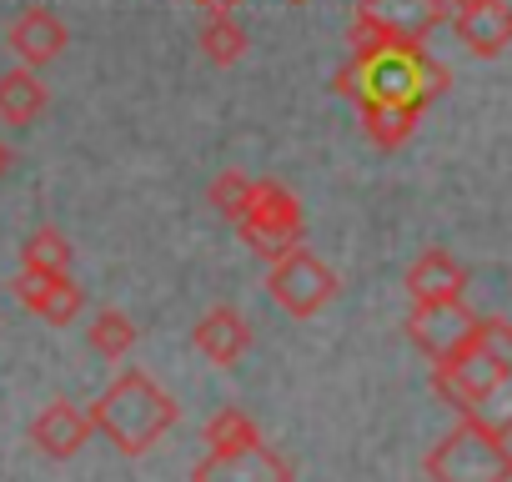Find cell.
<instances>
[{
  "label": "cell",
  "instance_id": "cell-25",
  "mask_svg": "<svg viewBox=\"0 0 512 482\" xmlns=\"http://www.w3.org/2000/svg\"><path fill=\"white\" fill-rule=\"evenodd\" d=\"M11 161H16V156H11V146H6V141H0V176H6V171H11Z\"/></svg>",
  "mask_w": 512,
  "mask_h": 482
},
{
  "label": "cell",
  "instance_id": "cell-3",
  "mask_svg": "<svg viewBox=\"0 0 512 482\" xmlns=\"http://www.w3.org/2000/svg\"><path fill=\"white\" fill-rule=\"evenodd\" d=\"M422 472L427 482H512V432L482 417H457V427L422 457Z\"/></svg>",
  "mask_w": 512,
  "mask_h": 482
},
{
  "label": "cell",
  "instance_id": "cell-14",
  "mask_svg": "<svg viewBox=\"0 0 512 482\" xmlns=\"http://www.w3.org/2000/svg\"><path fill=\"white\" fill-rule=\"evenodd\" d=\"M191 342H196V352H201L211 367H236V362L251 352V322H246L236 307H211V312H201Z\"/></svg>",
  "mask_w": 512,
  "mask_h": 482
},
{
  "label": "cell",
  "instance_id": "cell-13",
  "mask_svg": "<svg viewBox=\"0 0 512 482\" xmlns=\"http://www.w3.org/2000/svg\"><path fill=\"white\" fill-rule=\"evenodd\" d=\"M447 21H452L457 41L472 56H482V61H492V56H502L512 46V6H507V0H482V6L452 11Z\"/></svg>",
  "mask_w": 512,
  "mask_h": 482
},
{
  "label": "cell",
  "instance_id": "cell-24",
  "mask_svg": "<svg viewBox=\"0 0 512 482\" xmlns=\"http://www.w3.org/2000/svg\"><path fill=\"white\" fill-rule=\"evenodd\" d=\"M442 6H447V16H452V11H467V6H482V0H442Z\"/></svg>",
  "mask_w": 512,
  "mask_h": 482
},
{
  "label": "cell",
  "instance_id": "cell-6",
  "mask_svg": "<svg viewBox=\"0 0 512 482\" xmlns=\"http://www.w3.org/2000/svg\"><path fill=\"white\" fill-rule=\"evenodd\" d=\"M267 292H272V302H277L282 312H292V317H317V312L332 307V297H337V272H332L322 257H312L307 247H292L287 257L272 262Z\"/></svg>",
  "mask_w": 512,
  "mask_h": 482
},
{
  "label": "cell",
  "instance_id": "cell-16",
  "mask_svg": "<svg viewBox=\"0 0 512 482\" xmlns=\"http://www.w3.org/2000/svg\"><path fill=\"white\" fill-rule=\"evenodd\" d=\"M352 106H357V116H362L367 141L382 146V151H397V146L417 131V121H422V111H427V106H417V101H372V96H357Z\"/></svg>",
  "mask_w": 512,
  "mask_h": 482
},
{
  "label": "cell",
  "instance_id": "cell-11",
  "mask_svg": "<svg viewBox=\"0 0 512 482\" xmlns=\"http://www.w3.org/2000/svg\"><path fill=\"white\" fill-rule=\"evenodd\" d=\"M91 437H96L91 412H81V407H76V402H66V397L46 402V407L36 412V422H31V447H36V452H46V457H56V462L76 457Z\"/></svg>",
  "mask_w": 512,
  "mask_h": 482
},
{
  "label": "cell",
  "instance_id": "cell-21",
  "mask_svg": "<svg viewBox=\"0 0 512 482\" xmlns=\"http://www.w3.org/2000/svg\"><path fill=\"white\" fill-rule=\"evenodd\" d=\"M246 442H262V432H256V417H251V412L221 407V412L206 422V452H231V447H246Z\"/></svg>",
  "mask_w": 512,
  "mask_h": 482
},
{
  "label": "cell",
  "instance_id": "cell-26",
  "mask_svg": "<svg viewBox=\"0 0 512 482\" xmlns=\"http://www.w3.org/2000/svg\"><path fill=\"white\" fill-rule=\"evenodd\" d=\"M292 6H307V0H292Z\"/></svg>",
  "mask_w": 512,
  "mask_h": 482
},
{
  "label": "cell",
  "instance_id": "cell-7",
  "mask_svg": "<svg viewBox=\"0 0 512 482\" xmlns=\"http://www.w3.org/2000/svg\"><path fill=\"white\" fill-rule=\"evenodd\" d=\"M477 332V312L457 297V302H412L407 312V337L427 362H447L457 347H467Z\"/></svg>",
  "mask_w": 512,
  "mask_h": 482
},
{
  "label": "cell",
  "instance_id": "cell-12",
  "mask_svg": "<svg viewBox=\"0 0 512 482\" xmlns=\"http://www.w3.org/2000/svg\"><path fill=\"white\" fill-rule=\"evenodd\" d=\"M357 16L392 41H427L447 21V6L442 0H357Z\"/></svg>",
  "mask_w": 512,
  "mask_h": 482
},
{
  "label": "cell",
  "instance_id": "cell-18",
  "mask_svg": "<svg viewBox=\"0 0 512 482\" xmlns=\"http://www.w3.org/2000/svg\"><path fill=\"white\" fill-rule=\"evenodd\" d=\"M71 241L56 231V226H41L26 236L21 247V272H36V277H51V272H71Z\"/></svg>",
  "mask_w": 512,
  "mask_h": 482
},
{
  "label": "cell",
  "instance_id": "cell-15",
  "mask_svg": "<svg viewBox=\"0 0 512 482\" xmlns=\"http://www.w3.org/2000/svg\"><path fill=\"white\" fill-rule=\"evenodd\" d=\"M467 292V267L447 247H427L407 267V297L412 302H457Z\"/></svg>",
  "mask_w": 512,
  "mask_h": 482
},
{
  "label": "cell",
  "instance_id": "cell-4",
  "mask_svg": "<svg viewBox=\"0 0 512 482\" xmlns=\"http://www.w3.org/2000/svg\"><path fill=\"white\" fill-rule=\"evenodd\" d=\"M507 377H512V367H507L477 332H472V342L457 347L447 362H432V392H437L457 417H482V412L502 397Z\"/></svg>",
  "mask_w": 512,
  "mask_h": 482
},
{
  "label": "cell",
  "instance_id": "cell-5",
  "mask_svg": "<svg viewBox=\"0 0 512 482\" xmlns=\"http://www.w3.org/2000/svg\"><path fill=\"white\" fill-rule=\"evenodd\" d=\"M236 236H241L262 262L287 257L292 247H302V236H307L302 201H297L282 181H256V186H251V206H246V216L236 221Z\"/></svg>",
  "mask_w": 512,
  "mask_h": 482
},
{
  "label": "cell",
  "instance_id": "cell-10",
  "mask_svg": "<svg viewBox=\"0 0 512 482\" xmlns=\"http://www.w3.org/2000/svg\"><path fill=\"white\" fill-rule=\"evenodd\" d=\"M6 46L21 56V66L41 71V66L61 61V51L71 46V31H66V21H61L51 6H26V11L11 21V31H6Z\"/></svg>",
  "mask_w": 512,
  "mask_h": 482
},
{
  "label": "cell",
  "instance_id": "cell-23",
  "mask_svg": "<svg viewBox=\"0 0 512 482\" xmlns=\"http://www.w3.org/2000/svg\"><path fill=\"white\" fill-rule=\"evenodd\" d=\"M196 6H201L206 16H236V6H241V0H196Z\"/></svg>",
  "mask_w": 512,
  "mask_h": 482
},
{
  "label": "cell",
  "instance_id": "cell-9",
  "mask_svg": "<svg viewBox=\"0 0 512 482\" xmlns=\"http://www.w3.org/2000/svg\"><path fill=\"white\" fill-rule=\"evenodd\" d=\"M11 292H16V302H21L31 317H41V322H51V327H71V322L81 317V307H86V287H76L71 272H51V277L21 272V277L11 282Z\"/></svg>",
  "mask_w": 512,
  "mask_h": 482
},
{
  "label": "cell",
  "instance_id": "cell-2",
  "mask_svg": "<svg viewBox=\"0 0 512 482\" xmlns=\"http://www.w3.org/2000/svg\"><path fill=\"white\" fill-rule=\"evenodd\" d=\"M86 412H91V427H96L116 452H126V457L151 452V447L176 427V417H181L176 397L161 392L141 367H121V377H116Z\"/></svg>",
  "mask_w": 512,
  "mask_h": 482
},
{
  "label": "cell",
  "instance_id": "cell-20",
  "mask_svg": "<svg viewBox=\"0 0 512 482\" xmlns=\"http://www.w3.org/2000/svg\"><path fill=\"white\" fill-rule=\"evenodd\" d=\"M246 31H241V21L236 16H206V26H201V56L211 61V66H236L241 56H246Z\"/></svg>",
  "mask_w": 512,
  "mask_h": 482
},
{
  "label": "cell",
  "instance_id": "cell-19",
  "mask_svg": "<svg viewBox=\"0 0 512 482\" xmlns=\"http://www.w3.org/2000/svg\"><path fill=\"white\" fill-rule=\"evenodd\" d=\"M86 342H91V352H96V357H106V362H121V357L136 347V322H131L126 312L106 307V312H96V317H91V327H86Z\"/></svg>",
  "mask_w": 512,
  "mask_h": 482
},
{
  "label": "cell",
  "instance_id": "cell-17",
  "mask_svg": "<svg viewBox=\"0 0 512 482\" xmlns=\"http://www.w3.org/2000/svg\"><path fill=\"white\" fill-rule=\"evenodd\" d=\"M46 106H51V96L41 86V71H31V66L0 71V121L6 126H31Z\"/></svg>",
  "mask_w": 512,
  "mask_h": 482
},
{
  "label": "cell",
  "instance_id": "cell-22",
  "mask_svg": "<svg viewBox=\"0 0 512 482\" xmlns=\"http://www.w3.org/2000/svg\"><path fill=\"white\" fill-rule=\"evenodd\" d=\"M251 186H256L251 176H241V171H221V176L211 181L206 201H211V206H216V211H221V216L236 226V221L246 216V206H251Z\"/></svg>",
  "mask_w": 512,
  "mask_h": 482
},
{
  "label": "cell",
  "instance_id": "cell-8",
  "mask_svg": "<svg viewBox=\"0 0 512 482\" xmlns=\"http://www.w3.org/2000/svg\"><path fill=\"white\" fill-rule=\"evenodd\" d=\"M191 482H292V462L267 442H246L231 452H206L191 467Z\"/></svg>",
  "mask_w": 512,
  "mask_h": 482
},
{
  "label": "cell",
  "instance_id": "cell-1",
  "mask_svg": "<svg viewBox=\"0 0 512 482\" xmlns=\"http://www.w3.org/2000/svg\"><path fill=\"white\" fill-rule=\"evenodd\" d=\"M447 66L427 51V41H392L372 56H352L337 76H332V91L357 101V96H372V101H417V106H432L442 91H447Z\"/></svg>",
  "mask_w": 512,
  "mask_h": 482
}]
</instances>
